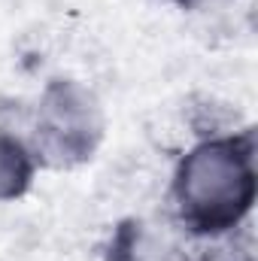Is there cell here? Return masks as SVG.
Here are the masks:
<instances>
[{
  "mask_svg": "<svg viewBox=\"0 0 258 261\" xmlns=\"http://www.w3.org/2000/svg\"><path fill=\"white\" fill-rule=\"evenodd\" d=\"M170 195L179 222L197 237L234 234L258 195L255 130L207 137L183 155Z\"/></svg>",
  "mask_w": 258,
  "mask_h": 261,
  "instance_id": "6da1fadb",
  "label": "cell"
},
{
  "mask_svg": "<svg viewBox=\"0 0 258 261\" xmlns=\"http://www.w3.org/2000/svg\"><path fill=\"white\" fill-rule=\"evenodd\" d=\"M104 140V110L82 82L52 79L37 107L34 155L49 167H76L91 161Z\"/></svg>",
  "mask_w": 258,
  "mask_h": 261,
  "instance_id": "7a4b0ae2",
  "label": "cell"
},
{
  "mask_svg": "<svg viewBox=\"0 0 258 261\" xmlns=\"http://www.w3.org/2000/svg\"><path fill=\"white\" fill-rule=\"evenodd\" d=\"M37 173V155L24 140L0 134V200H18L28 195Z\"/></svg>",
  "mask_w": 258,
  "mask_h": 261,
  "instance_id": "3957f363",
  "label": "cell"
},
{
  "mask_svg": "<svg viewBox=\"0 0 258 261\" xmlns=\"http://www.w3.org/2000/svg\"><path fill=\"white\" fill-rule=\"evenodd\" d=\"M146 225L140 219H125L107 246V261H146Z\"/></svg>",
  "mask_w": 258,
  "mask_h": 261,
  "instance_id": "277c9868",
  "label": "cell"
},
{
  "mask_svg": "<svg viewBox=\"0 0 258 261\" xmlns=\"http://www.w3.org/2000/svg\"><path fill=\"white\" fill-rule=\"evenodd\" d=\"M200 261H255L252 246L240 237H225L200 252Z\"/></svg>",
  "mask_w": 258,
  "mask_h": 261,
  "instance_id": "5b68a950",
  "label": "cell"
},
{
  "mask_svg": "<svg viewBox=\"0 0 258 261\" xmlns=\"http://www.w3.org/2000/svg\"><path fill=\"white\" fill-rule=\"evenodd\" d=\"M170 3L179 6V9H186V12H197V9H210V6L225 3V0H170Z\"/></svg>",
  "mask_w": 258,
  "mask_h": 261,
  "instance_id": "8992f818",
  "label": "cell"
}]
</instances>
